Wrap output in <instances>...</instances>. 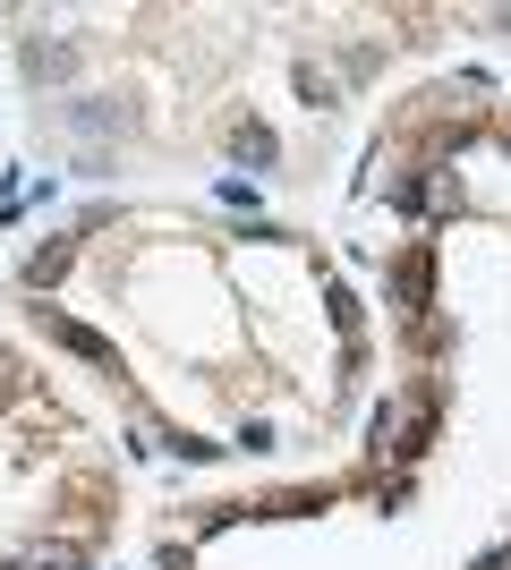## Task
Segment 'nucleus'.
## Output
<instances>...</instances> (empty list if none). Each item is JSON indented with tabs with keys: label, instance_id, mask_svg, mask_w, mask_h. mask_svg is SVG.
I'll return each instance as SVG.
<instances>
[{
	"label": "nucleus",
	"instance_id": "f03ea898",
	"mask_svg": "<svg viewBox=\"0 0 511 570\" xmlns=\"http://www.w3.org/2000/svg\"><path fill=\"white\" fill-rule=\"evenodd\" d=\"M26 273H35V282H60V273H69V247H35V264H26Z\"/></svg>",
	"mask_w": 511,
	"mask_h": 570
},
{
	"label": "nucleus",
	"instance_id": "f257e3e1",
	"mask_svg": "<svg viewBox=\"0 0 511 570\" xmlns=\"http://www.w3.org/2000/svg\"><path fill=\"white\" fill-rule=\"evenodd\" d=\"M43 333L60 341L69 357H95V366H111V341H102V333H86V324H69V315H51V307H43Z\"/></svg>",
	"mask_w": 511,
	"mask_h": 570
}]
</instances>
